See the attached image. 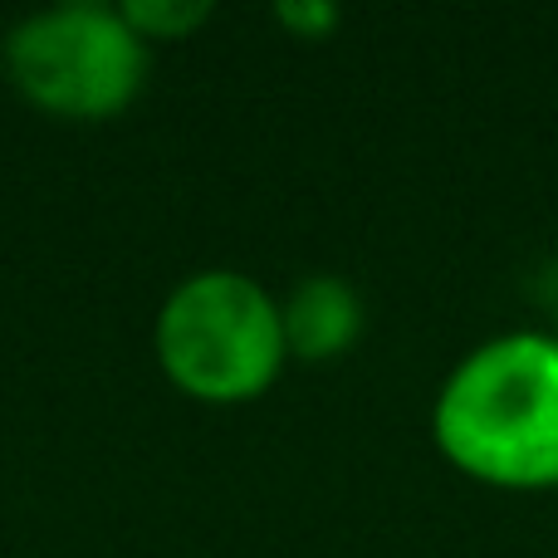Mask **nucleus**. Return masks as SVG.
<instances>
[{
	"mask_svg": "<svg viewBox=\"0 0 558 558\" xmlns=\"http://www.w3.org/2000/svg\"><path fill=\"white\" fill-rule=\"evenodd\" d=\"M279 29H289L294 39H328L343 25V10L333 0H279L275 5Z\"/></svg>",
	"mask_w": 558,
	"mask_h": 558,
	"instance_id": "423d86ee",
	"label": "nucleus"
},
{
	"mask_svg": "<svg viewBox=\"0 0 558 558\" xmlns=\"http://www.w3.org/2000/svg\"><path fill=\"white\" fill-rule=\"evenodd\" d=\"M123 20L133 25V35L153 45H172V39H186L216 15L211 0H123Z\"/></svg>",
	"mask_w": 558,
	"mask_h": 558,
	"instance_id": "39448f33",
	"label": "nucleus"
},
{
	"mask_svg": "<svg viewBox=\"0 0 558 558\" xmlns=\"http://www.w3.org/2000/svg\"><path fill=\"white\" fill-rule=\"evenodd\" d=\"M5 74L29 108L64 123H108L147 88L153 49L133 35L118 5L64 0L29 10L5 35Z\"/></svg>",
	"mask_w": 558,
	"mask_h": 558,
	"instance_id": "7ed1b4c3",
	"label": "nucleus"
},
{
	"mask_svg": "<svg viewBox=\"0 0 558 558\" xmlns=\"http://www.w3.org/2000/svg\"><path fill=\"white\" fill-rule=\"evenodd\" d=\"M284 348L299 363H333L363 333V294L343 275H304L279 304Z\"/></svg>",
	"mask_w": 558,
	"mask_h": 558,
	"instance_id": "20e7f679",
	"label": "nucleus"
},
{
	"mask_svg": "<svg viewBox=\"0 0 558 558\" xmlns=\"http://www.w3.org/2000/svg\"><path fill=\"white\" fill-rule=\"evenodd\" d=\"M153 353L162 377L192 402H260L289 363L279 299L255 275L196 270L157 308Z\"/></svg>",
	"mask_w": 558,
	"mask_h": 558,
	"instance_id": "f03ea898",
	"label": "nucleus"
},
{
	"mask_svg": "<svg viewBox=\"0 0 558 558\" xmlns=\"http://www.w3.org/2000/svg\"><path fill=\"white\" fill-rule=\"evenodd\" d=\"M432 441L475 485L558 490V333L514 328L475 343L436 392Z\"/></svg>",
	"mask_w": 558,
	"mask_h": 558,
	"instance_id": "f257e3e1",
	"label": "nucleus"
}]
</instances>
